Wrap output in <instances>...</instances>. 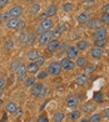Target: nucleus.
I'll use <instances>...</instances> for the list:
<instances>
[{"instance_id":"nucleus-1","label":"nucleus","mask_w":109,"mask_h":122,"mask_svg":"<svg viewBox=\"0 0 109 122\" xmlns=\"http://www.w3.org/2000/svg\"><path fill=\"white\" fill-rule=\"evenodd\" d=\"M31 95L34 97H43L46 93V87L44 86L43 82H35L34 85L31 86Z\"/></svg>"},{"instance_id":"nucleus-2","label":"nucleus","mask_w":109,"mask_h":122,"mask_svg":"<svg viewBox=\"0 0 109 122\" xmlns=\"http://www.w3.org/2000/svg\"><path fill=\"white\" fill-rule=\"evenodd\" d=\"M46 71H48V74H50V75H53V76H57V75H60V72L63 71V69H62L60 62H58V61H53V62L49 64Z\"/></svg>"},{"instance_id":"nucleus-3","label":"nucleus","mask_w":109,"mask_h":122,"mask_svg":"<svg viewBox=\"0 0 109 122\" xmlns=\"http://www.w3.org/2000/svg\"><path fill=\"white\" fill-rule=\"evenodd\" d=\"M15 75H16V79H18L19 81H24L26 79L28 70H26V66L23 62H20V65L15 69Z\"/></svg>"},{"instance_id":"nucleus-4","label":"nucleus","mask_w":109,"mask_h":122,"mask_svg":"<svg viewBox=\"0 0 109 122\" xmlns=\"http://www.w3.org/2000/svg\"><path fill=\"white\" fill-rule=\"evenodd\" d=\"M60 65H62V69L65 71H74V69L77 67L75 65V61H73L72 59L69 57H64L60 60Z\"/></svg>"},{"instance_id":"nucleus-5","label":"nucleus","mask_w":109,"mask_h":122,"mask_svg":"<svg viewBox=\"0 0 109 122\" xmlns=\"http://www.w3.org/2000/svg\"><path fill=\"white\" fill-rule=\"evenodd\" d=\"M53 39H54V31L49 30V31H45L44 34H43V35L39 37L38 42H39L40 46H46L48 44H49V41L53 40Z\"/></svg>"},{"instance_id":"nucleus-6","label":"nucleus","mask_w":109,"mask_h":122,"mask_svg":"<svg viewBox=\"0 0 109 122\" xmlns=\"http://www.w3.org/2000/svg\"><path fill=\"white\" fill-rule=\"evenodd\" d=\"M24 13V8L21 5H15L8 11L9 18H20V15Z\"/></svg>"},{"instance_id":"nucleus-7","label":"nucleus","mask_w":109,"mask_h":122,"mask_svg":"<svg viewBox=\"0 0 109 122\" xmlns=\"http://www.w3.org/2000/svg\"><path fill=\"white\" fill-rule=\"evenodd\" d=\"M107 36H108V30H107V27H104V26H102V27H99V29H97V30L93 32L94 40H99V39H107Z\"/></svg>"},{"instance_id":"nucleus-8","label":"nucleus","mask_w":109,"mask_h":122,"mask_svg":"<svg viewBox=\"0 0 109 122\" xmlns=\"http://www.w3.org/2000/svg\"><path fill=\"white\" fill-rule=\"evenodd\" d=\"M89 54H90V56L93 57V59H95V60H100V59L103 57V55H104V49L94 46V47H92V49H90Z\"/></svg>"},{"instance_id":"nucleus-9","label":"nucleus","mask_w":109,"mask_h":122,"mask_svg":"<svg viewBox=\"0 0 109 122\" xmlns=\"http://www.w3.org/2000/svg\"><path fill=\"white\" fill-rule=\"evenodd\" d=\"M67 57H69V59H72V60H74V59H77L78 56H79V50H78V47L75 46V45H70V46H68L67 47Z\"/></svg>"},{"instance_id":"nucleus-10","label":"nucleus","mask_w":109,"mask_h":122,"mask_svg":"<svg viewBox=\"0 0 109 122\" xmlns=\"http://www.w3.org/2000/svg\"><path fill=\"white\" fill-rule=\"evenodd\" d=\"M92 19V15L89 11H83V13H80L78 16H77V23L79 25H83V24H86L88 21Z\"/></svg>"},{"instance_id":"nucleus-11","label":"nucleus","mask_w":109,"mask_h":122,"mask_svg":"<svg viewBox=\"0 0 109 122\" xmlns=\"http://www.w3.org/2000/svg\"><path fill=\"white\" fill-rule=\"evenodd\" d=\"M79 105V98L75 96V95H70L67 97V106L72 110H75L77 106Z\"/></svg>"},{"instance_id":"nucleus-12","label":"nucleus","mask_w":109,"mask_h":122,"mask_svg":"<svg viewBox=\"0 0 109 122\" xmlns=\"http://www.w3.org/2000/svg\"><path fill=\"white\" fill-rule=\"evenodd\" d=\"M59 47H60V41L58 40V39H53V40L49 41V44L46 45V49L49 52H55L59 50Z\"/></svg>"},{"instance_id":"nucleus-13","label":"nucleus","mask_w":109,"mask_h":122,"mask_svg":"<svg viewBox=\"0 0 109 122\" xmlns=\"http://www.w3.org/2000/svg\"><path fill=\"white\" fill-rule=\"evenodd\" d=\"M40 26L44 29V31H49V30H52L53 27H54V21H53L52 18H46L44 20H41Z\"/></svg>"},{"instance_id":"nucleus-14","label":"nucleus","mask_w":109,"mask_h":122,"mask_svg":"<svg viewBox=\"0 0 109 122\" xmlns=\"http://www.w3.org/2000/svg\"><path fill=\"white\" fill-rule=\"evenodd\" d=\"M86 26H88L89 29L97 30V29H99V27H102V26H103V24H102L100 19H97V18H94V19H90V20L88 21V23H86Z\"/></svg>"},{"instance_id":"nucleus-15","label":"nucleus","mask_w":109,"mask_h":122,"mask_svg":"<svg viewBox=\"0 0 109 122\" xmlns=\"http://www.w3.org/2000/svg\"><path fill=\"white\" fill-rule=\"evenodd\" d=\"M95 108V105L93 101H88V102H85L83 105V107H81V112H84V113H90V112H93Z\"/></svg>"},{"instance_id":"nucleus-16","label":"nucleus","mask_w":109,"mask_h":122,"mask_svg":"<svg viewBox=\"0 0 109 122\" xmlns=\"http://www.w3.org/2000/svg\"><path fill=\"white\" fill-rule=\"evenodd\" d=\"M26 70H28V74H30V75H36L38 72H39V66H38L34 61H30L29 65L26 66Z\"/></svg>"},{"instance_id":"nucleus-17","label":"nucleus","mask_w":109,"mask_h":122,"mask_svg":"<svg viewBox=\"0 0 109 122\" xmlns=\"http://www.w3.org/2000/svg\"><path fill=\"white\" fill-rule=\"evenodd\" d=\"M89 41L88 40H85V39H81V40H78L77 41V44H75V46L78 47V50L79 51H84V50H86L89 47Z\"/></svg>"},{"instance_id":"nucleus-18","label":"nucleus","mask_w":109,"mask_h":122,"mask_svg":"<svg viewBox=\"0 0 109 122\" xmlns=\"http://www.w3.org/2000/svg\"><path fill=\"white\" fill-rule=\"evenodd\" d=\"M19 23H20V18H10L6 21V26H8V29H16Z\"/></svg>"},{"instance_id":"nucleus-19","label":"nucleus","mask_w":109,"mask_h":122,"mask_svg":"<svg viewBox=\"0 0 109 122\" xmlns=\"http://www.w3.org/2000/svg\"><path fill=\"white\" fill-rule=\"evenodd\" d=\"M16 108H18V106H16V103L13 102V101H10V102H8L6 105H5V112L6 113H10V115L15 113Z\"/></svg>"},{"instance_id":"nucleus-20","label":"nucleus","mask_w":109,"mask_h":122,"mask_svg":"<svg viewBox=\"0 0 109 122\" xmlns=\"http://www.w3.org/2000/svg\"><path fill=\"white\" fill-rule=\"evenodd\" d=\"M75 81H77V85L78 86H84L86 82H88V75L86 74H80L77 76V79H75Z\"/></svg>"},{"instance_id":"nucleus-21","label":"nucleus","mask_w":109,"mask_h":122,"mask_svg":"<svg viewBox=\"0 0 109 122\" xmlns=\"http://www.w3.org/2000/svg\"><path fill=\"white\" fill-rule=\"evenodd\" d=\"M57 11H58V6H57V5H50V6H49L46 10H45V15H46V18H52V16H54V15H55L57 14Z\"/></svg>"},{"instance_id":"nucleus-22","label":"nucleus","mask_w":109,"mask_h":122,"mask_svg":"<svg viewBox=\"0 0 109 122\" xmlns=\"http://www.w3.org/2000/svg\"><path fill=\"white\" fill-rule=\"evenodd\" d=\"M93 101L97 102V103H103L104 102V93L102 91H97L93 96Z\"/></svg>"},{"instance_id":"nucleus-23","label":"nucleus","mask_w":109,"mask_h":122,"mask_svg":"<svg viewBox=\"0 0 109 122\" xmlns=\"http://www.w3.org/2000/svg\"><path fill=\"white\" fill-rule=\"evenodd\" d=\"M38 56H39V51L35 49H31L30 51H28V54H26V57H28L30 61H35L38 59Z\"/></svg>"},{"instance_id":"nucleus-24","label":"nucleus","mask_w":109,"mask_h":122,"mask_svg":"<svg viewBox=\"0 0 109 122\" xmlns=\"http://www.w3.org/2000/svg\"><path fill=\"white\" fill-rule=\"evenodd\" d=\"M86 64H88V61H86V57H84V56H78L75 59V65H77V67L83 69Z\"/></svg>"},{"instance_id":"nucleus-25","label":"nucleus","mask_w":109,"mask_h":122,"mask_svg":"<svg viewBox=\"0 0 109 122\" xmlns=\"http://www.w3.org/2000/svg\"><path fill=\"white\" fill-rule=\"evenodd\" d=\"M64 118H65V113L62 112V111H58L53 116V122H63Z\"/></svg>"},{"instance_id":"nucleus-26","label":"nucleus","mask_w":109,"mask_h":122,"mask_svg":"<svg viewBox=\"0 0 109 122\" xmlns=\"http://www.w3.org/2000/svg\"><path fill=\"white\" fill-rule=\"evenodd\" d=\"M83 71H84V74L86 75H89V74H93L94 71H95V65L94 64H86L84 67H83Z\"/></svg>"},{"instance_id":"nucleus-27","label":"nucleus","mask_w":109,"mask_h":122,"mask_svg":"<svg viewBox=\"0 0 109 122\" xmlns=\"http://www.w3.org/2000/svg\"><path fill=\"white\" fill-rule=\"evenodd\" d=\"M36 40V35L35 32H28V36H26V42L25 45H33Z\"/></svg>"},{"instance_id":"nucleus-28","label":"nucleus","mask_w":109,"mask_h":122,"mask_svg":"<svg viewBox=\"0 0 109 122\" xmlns=\"http://www.w3.org/2000/svg\"><path fill=\"white\" fill-rule=\"evenodd\" d=\"M40 11H41V5H40V4L34 3V4L30 6V14L35 15V14H39Z\"/></svg>"},{"instance_id":"nucleus-29","label":"nucleus","mask_w":109,"mask_h":122,"mask_svg":"<svg viewBox=\"0 0 109 122\" xmlns=\"http://www.w3.org/2000/svg\"><path fill=\"white\" fill-rule=\"evenodd\" d=\"M107 45H108V40H107V39H99V40H94V46H97V47L104 49Z\"/></svg>"},{"instance_id":"nucleus-30","label":"nucleus","mask_w":109,"mask_h":122,"mask_svg":"<svg viewBox=\"0 0 109 122\" xmlns=\"http://www.w3.org/2000/svg\"><path fill=\"white\" fill-rule=\"evenodd\" d=\"M80 115H81L80 111L74 110V111H72V112H70V115H69V120H70V121H77V120L80 118Z\"/></svg>"},{"instance_id":"nucleus-31","label":"nucleus","mask_w":109,"mask_h":122,"mask_svg":"<svg viewBox=\"0 0 109 122\" xmlns=\"http://www.w3.org/2000/svg\"><path fill=\"white\" fill-rule=\"evenodd\" d=\"M35 81H36V79H35L34 76L26 77V79L24 80V86H25V87H31L33 85L35 84Z\"/></svg>"},{"instance_id":"nucleus-32","label":"nucleus","mask_w":109,"mask_h":122,"mask_svg":"<svg viewBox=\"0 0 109 122\" xmlns=\"http://www.w3.org/2000/svg\"><path fill=\"white\" fill-rule=\"evenodd\" d=\"M102 118H103V116H102L100 113H93L88 121H90V122H100Z\"/></svg>"},{"instance_id":"nucleus-33","label":"nucleus","mask_w":109,"mask_h":122,"mask_svg":"<svg viewBox=\"0 0 109 122\" xmlns=\"http://www.w3.org/2000/svg\"><path fill=\"white\" fill-rule=\"evenodd\" d=\"M63 10L65 13H70V11H73L74 10V4L73 3H65L63 5Z\"/></svg>"},{"instance_id":"nucleus-34","label":"nucleus","mask_w":109,"mask_h":122,"mask_svg":"<svg viewBox=\"0 0 109 122\" xmlns=\"http://www.w3.org/2000/svg\"><path fill=\"white\" fill-rule=\"evenodd\" d=\"M100 21H102V24H103V25L109 26V14L103 13V14H102V16H100Z\"/></svg>"},{"instance_id":"nucleus-35","label":"nucleus","mask_w":109,"mask_h":122,"mask_svg":"<svg viewBox=\"0 0 109 122\" xmlns=\"http://www.w3.org/2000/svg\"><path fill=\"white\" fill-rule=\"evenodd\" d=\"M4 47H5V50H11L14 47V40H13V39H9V40L5 41Z\"/></svg>"},{"instance_id":"nucleus-36","label":"nucleus","mask_w":109,"mask_h":122,"mask_svg":"<svg viewBox=\"0 0 109 122\" xmlns=\"http://www.w3.org/2000/svg\"><path fill=\"white\" fill-rule=\"evenodd\" d=\"M48 71H39V72L36 74V79L38 80H43V79H46L48 77Z\"/></svg>"},{"instance_id":"nucleus-37","label":"nucleus","mask_w":109,"mask_h":122,"mask_svg":"<svg viewBox=\"0 0 109 122\" xmlns=\"http://www.w3.org/2000/svg\"><path fill=\"white\" fill-rule=\"evenodd\" d=\"M34 62L40 67V66H43V65L45 64V57H44V56H40V55H39V56H38V59L34 61Z\"/></svg>"},{"instance_id":"nucleus-38","label":"nucleus","mask_w":109,"mask_h":122,"mask_svg":"<svg viewBox=\"0 0 109 122\" xmlns=\"http://www.w3.org/2000/svg\"><path fill=\"white\" fill-rule=\"evenodd\" d=\"M25 26H26V21L23 20V19H20V23L18 25V27H16V30H19V31H23L25 29Z\"/></svg>"},{"instance_id":"nucleus-39","label":"nucleus","mask_w":109,"mask_h":122,"mask_svg":"<svg viewBox=\"0 0 109 122\" xmlns=\"http://www.w3.org/2000/svg\"><path fill=\"white\" fill-rule=\"evenodd\" d=\"M10 18H9V15H8V13H1L0 14V23H6V21L9 20Z\"/></svg>"},{"instance_id":"nucleus-40","label":"nucleus","mask_w":109,"mask_h":122,"mask_svg":"<svg viewBox=\"0 0 109 122\" xmlns=\"http://www.w3.org/2000/svg\"><path fill=\"white\" fill-rule=\"evenodd\" d=\"M44 32H45V31H44V29H43V27H41V26L39 25V26L36 27V30H35V35L40 37V36H41L43 34H44Z\"/></svg>"},{"instance_id":"nucleus-41","label":"nucleus","mask_w":109,"mask_h":122,"mask_svg":"<svg viewBox=\"0 0 109 122\" xmlns=\"http://www.w3.org/2000/svg\"><path fill=\"white\" fill-rule=\"evenodd\" d=\"M63 30H64V26H63V25H59V26L57 27L55 32H54V36H58V35H60L62 32H63Z\"/></svg>"},{"instance_id":"nucleus-42","label":"nucleus","mask_w":109,"mask_h":122,"mask_svg":"<svg viewBox=\"0 0 109 122\" xmlns=\"http://www.w3.org/2000/svg\"><path fill=\"white\" fill-rule=\"evenodd\" d=\"M26 36H28V32H21L20 36H19V40L23 44H25L26 42Z\"/></svg>"},{"instance_id":"nucleus-43","label":"nucleus","mask_w":109,"mask_h":122,"mask_svg":"<svg viewBox=\"0 0 109 122\" xmlns=\"http://www.w3.org/2000/svg\"><path fill=\"white\" fill-rule=\"evenodd\" d=\"M36 122H49V118L46 117L45 115H40L39 117H38V120H36Z\"/></svg>"},{"instance_id":"nucleus-44","label":"nucleus","mask_w":109,"mask_h":122,"mask_svg":"<svg viewBox=\"0 0 109 122\" xmlns=\"http://www.w3.org/2000/svg\"><path fill=\"white\" fill-rule=\"evenodd\" d=\"M102 116H103V117H107V118H109V106H108V107H105L104 110H103Z\"/></svg>"},{"instance_id":"nucleus-45","label":"nucleus","mask_w":109,"mask_h":122,"mask_svg":"<svg viewBox=\"0 0 109 122\" xmlns=\"http://www.w3.org/2000/svg\"><path fill=\"white\" fill-rule=\"evenodd\" d=\"M9 4V0H0V9H3L4 6H6Z\"/></svg>"},{"instance_id":"nucleus-46","label":"nucleus","mask_w":109,"mask_h":122,"mask_svg":"<svg viewBox=\"0 0 109 122\" xmlns=\"http://www.w3.org/2000/svg\"><path fill=\"white\" fill-rule=\"evenodd\" d=\"M102 11H103V13H107V14H109V3H108V4H105L104 6L102 8Z\"/></svg>"},{"instance_id":"nucleus-47","label":"nucleus","mask_w":109,"mask_h":122,"mask_svg":"<svg viewBox=\"0 0 109 122\" xmlns=\"http://www.w3.org/2000/svg\"><path fill=\"white\" fill-rule=\"evenodd\" d=\"M19 65H20V61H18V60H16V61H15V62H14V64L11 65V69H13V70L15 71V69H16V67H18V66H19Z\"/></svg>"},{"instance_id":"nucleus-48","label":"nucleus","mask_w":109,"mask_h":122,"mask_svg":"<svg viewBox=\"0 0 109 122\" xmlns=\"http://www.w3.org/2000/svg\"><path fill=\"white\" fill-rule=\"evenodd\" d=\"M4 86H5V80L0 77V90H3V88H4Z\"/></svg>"},{"instance_id":"nucleus-49","label":"nucleus","mask_w":109,"mask_h":122,"mask_svg":"<svg viewBox=\"0 0 109 122\" xmlns=\"http://www.w3.org/2000/svg\"><path fill=\"white\" fill-rule=\"evenodd\" d=\"M15 113H16V115H21V113H23V110L18 107V108H16V112H15Z\"/></svg>"},{"instance_id":"nucleus-50","label":"nucleus","mask_w":109,"mask_h":122,"mask_svg":"<svg viewBox=\"0 0 109 122\" xmlns=\"http://www.w3.org/2000/svg\"><path fill=\"white\" fill-rule=\"evenodd\" d=\"M84 3H85V4H93L94 0H84Z\"/></svg>"},{"instance_id":"nucleus-51","label":"nucleus","mask_w":109,"mask_h":122,"mask_svg":"<svg viewBox=\"0 0 109 122\" xmlns=\"http://www.w3.org/2000/svg\"><path fill=\"white\" fill-rule=\"evenodd\" d=\"M105 96H107V98H108V100H109V90H108V91H107V93H105Z\"/></svg>"},{"instance_id":"nucleus-52","label":"nucleus","mask_w":109,"mask_h":122,"mask_svg":"<svg viewBox=\"0 0 109 122\" xmlns=\"http://www.w3.org/2000/svg\"><path fill=\"white\" fill-rule=\"evenodd\" d=\"M79 122H88V120H86V118H83V120L79 121Z\"/></svg>"},{"instance_id":"nucleus-53","label":"nucleus","mask_w":109,"mask_h":122,"mask_svg":"<svg viewBox=\"0 0 109 122\" xmlns=\"http://www.w3.org/2000/svg\"><path fill=\"white\" fill-rule=\"evenodd\" d=\"M1 106H3V100L0 98V107H1Z\"/></svg>"},{"instance_id":"nucleus-54","label":"nucleus","mask_w":109,"mask_h":122,"mask_svg":"<svg viewBox=\"0 0 109 122\" xmlns=\"http://www.w3.org/2000/svg\"><path fill=\"white\" fill-rule=\"evenodd\" d=\"M28 1H29V3H30V1H31V3H34V1H36V0H28Z\"/></svg>"},{"instance_id":"nucleus-55","label":"nucleus","mask_w":109,"mask_h":122,"mask_svg":"<svg viewBox=\"0 0 109 122\" xmlns=\"http://www.w3.org/2000/svg\"><path fill=\"white\" fill-rule=\"evenodd\" d=\"M108 56H109V49H108Z\"/></svg>"},{"instance_id":"nucleus-56","label":"nucleus","mask_w":109,"mask_h":122,"mask_svg":"<svg viewBox=\"0 0 109 122\" xmlns=\"http://www.w3.org/2000/svg\"><path fill=\"white\" fill-rule=\"evenodd\" d=\"M0 75H1V71H0Z\"/></svg>"},{"instance_id":"nucleus-57","label":"nucleus","mask_w":109,"mask_h":122,"mask_svg":"<svg viewBox=\"0 0 109 122\" xmlns=\"http://www.w3.org/2000/svg\"><path fill=\"white\" fill-rule=\"evenodd\" d=\"M88 122H90V121H88Z\"/></svg>"}]
</instances>
